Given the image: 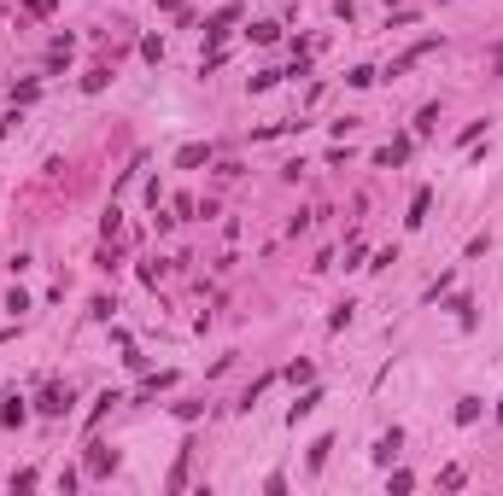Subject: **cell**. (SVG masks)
<instances>
[{
    "label": "cell",
    "instance_id": "obj_3",
    "mask_svg": "<svg viewBox=\"0 0 503 496\" xmlns=\"http://www.w3.org/2000/svg\"><path fill=\"white\" fill-rule=\"evenodd\" d=\"M497 421H503V403H497Z\"/></svg>",
    "mask_w": 503,
    "mask_h": 496
},
{
    "label": "cell",
    "instance_id": "obj_2",
    "mask_svg": "<svg viewBox=\"0 0 503 496\" xmlns=\"http://www.w3.org/2000/svg\"><path fill=\"white\" fill-rule=\"evenodd\" d=\"M111 461H118V455H106V450H100V444H94V455H88V473H106V467H111Z\"/></svg>",
    "mask_w": 503,
    "mask_h": 496
},
{
    "label": "cell",
    "instance_id": "obj_1",
    "mask_svg": "<svg viewBox=\"0 0 503 496\" xmlns=\"http://www.w3.org/2000/svg\"><path fill=\"white\" fill-rule=\"evenodd\" d=\"M41 409H47V415H64V409H71V391H41Z\"/></svg>",
    "mask_w": 503,
    "mask_h": 496
},
{
    "label": "cell",
    "instance_id": "obj_4",
    "mask_svg": "<svg viewBox=\"0 0 503 496\" xmlns=\"http://www.w3.org/2000/svg\"><path fill=\"white\" fill-rule=\"evenodd\" d=\"M164 6H176V0H164Z\"/></svg>",
    "mask_w": 503,
    "mask_h": 496
}]
</instances>
